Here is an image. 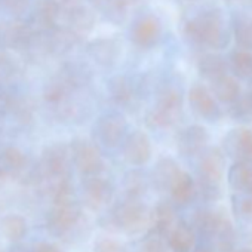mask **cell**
Here are the masks:
<instances>
[{
    "instance_id": "obj_1",
    "label": "cell",
    "mask_w": 252,
    "mask_h": 252,
    "mask_svg": "<svg viewBox=\"0 0 252 252\" xmlns=\"http://www.w3.org/2000/svg\"><path fill=\"white\" fill-rule=\"evenodd\" d=\"M184 34L193 43L208 49H221L227 46L230 40L228 33L224 27L222 17L214 11L203 12L187 21L184 27Z\"/></svg>"
},
{
    "instance_id": "obj_2",
    "label": "cell",
    "mask_w": 252,
    "mask_h": 252,
    "mask_svg": "<svg viewBox=\"0 0 252 252\" xmlns=\"http://www.w3.org/2000/svg\"><path fill=\"white\" fill-rule=\"evenodd\" d=\"M150 209L141 199L125 197L108 212L110 228L128 236H135L149 228Z\"/></svg>"
},
{
    "instance_id": "obj_3",
    "label": "cell",
    "mask_w": 252,
    "mask_h": 252,
    "mask_svg": "<svg viewBox=\"0 0 252 252\" xmlns=\"http://www.w3.org/2000/svg\"><path fill=\"white\" fill-rule=\"evenodd\" d=\"M224 155L220 149H209L203 153L197 166V193L205 202H217L222 197Z\"/></svg>"
},
{
    "instance_id": "obj_4",
    "label": "cell",
    "mask_w": 252,
    "mask_h": 252,
    "mask_svg": "<svg viewBox=\"0 0 252 252\" xmlns=\"http://www.w3.org/2000/svg\"><path fill=\"white\" fill-rule=\"evenodd\" d=\"M191 225L196 233H200L205 237L217 239L220 245V251L228 252L227 245L231 243V237L234 236V228L230 217L225 211L220 209H199L193 214Z\"/></svg>"
},
{
    "instance_id": "obj_5",
    "label": "cell",
    "mask_w": 252,
    "mask_h": 252,
    "mask_svg": "<svg viewBox=\"0 0 252 252\" xmlns=\"http://www.w3.org/2000/svg\"><path fill=\"white\" fill-rule=\"evenodd\" d=\"M82 215V205L77 199L52 203L45 218V228L52 237H65L77 227Z\"/></svg>"
},
{
    "instance_id": "obj_6",
    "label": "cell",
    "mask_w": 252,
    "mask_h": 252,
    "mask_svg": "<svg viewBox=\"0 0 252 252\" xmlns=\"http://www.w3.org/2000/svg\"><path fill=\"white\" fill-rule=\"evenodd\" d=\"M183 110V96L174 88H166L160 92L155 108L149 113V125L155 128H166L174 125Z\"/></svg>"
},
{
    "instance_id": "obj_7",
    "label": "cell",
    "mask_w": 252,
    "mask_h": 252,
    "mask_svg": "<svg viewBox=\"0 0 252 252\" xmlns=\"http://www.w3.org/2000/svg\"><path fill=\"white\" fill-rule=\"evenodd\" d=\"M114 196V186L110 180L104 178L101 174L83 177L82 181V197L83 205L96 212L107 208Z\"/></svg>"
},
{
    "instance_id": "obj_8",
    "label": "cell",
    "mask_w": 252,
    "mask_h": 252,
    "mask_svg": "<svg viewBox=\"0 0 252 252\" xmlns=\"http://www.w3.org/2000/svg\"><path fill=\"white\" fill-rule=\"evenodd\" d=\"M70 159L73 160L76 169L83 175H96L101 174L104 169V160L101 156L99 149L83 138L74 140L70 144Z\"/></svg>"
},
{
    "instance_id": "obj_9",
    "label": "cell",
    "mask_w": 252,
    "mask_h": 252,
    "mask_svg": "<svg viewBox=\"0 0 252 252\" xmlns=\"http://www.w3.org/2000/svg\"><path fill=\"white\" fill-rule=\"evenodd\" d=\"M68 163H70V149L65 144H52L46 147L42 153L40 159V174L42 180L54 181L64 175H68Z\"/></svg>"
},
{
    "instance_id": "obj_10",
    "label": "cell",
    "mask_w": 252,
    "mask_h": 252,
    "mask_svg": "<svg viewBox=\"0 0 252 252\" xmlns=\"http://www.w3.org/2000/svg\"><path fill=\"white\" fill-rule=\"evenodd\" d=\"M197 233L191 222L178 218L166 236V245L171 252H193L196 248Z\"/></svg>"
},
{
    "instance_id": "obj_11",
    "label": "cell",
    "mask_w": 252,
    "mask_h": 252,
    "mask_svg": "<svg viewBox=\"0 0 252 252\" xmlns=\"http://www.w3.org/2000/svg\"><path fill=\"white\" fill-rule=\"evenodd\" d=\"M125 159L132 166H143L152 158V143L146 132L135 131L132 132L125 143L123 149Z\"/></svg>"
},
{
    "instance_id": "obj_12",
    "label": "cell",
    "mask_w": 252,
    "mask_h": 252,
    "mask_svg": "<svg viewBox=\"0 0 252 252\" xmlns=\"http://www.w3.org/2000/svg\"><path fill=\"white\" fill-rule=\"evenodd\" d=\"M189 101L193 110L206 120H217L221 116V110L217 104L215 96L209 92V89L200 83L191 86L189 92Z\"/></svg>"
},
{
    "instance_id": "obj_13",
    "label": "cell",
    "mask_w": 252,
    "mask_h": 252,
    "mask_svg": "<svg viewBox=\"0 0 252 252\" xmlns=\"http://www.w3.org/2000/svg\"><path fill=\"white\" fill-rule=\"evenodd\" d=\"M177 212L171 202L160 200L150 209V218H149V230L153 234H158L163 239H166L168 233L172 230V227L177 222Z\"/></svg>"
},
{
    "instance_id": "obj_14",
    "label": "cell",
    "mask_w": 252,
    "mask_h": 252,
    "mask_svg": "<svg viewBox=\"0 0 252 252\" xmlns=\"http://www.w3.org/2000/svg\"><path fill=\"white\" fill-rule=\"evenodd\" d=\"M208 132L200 125H191L183 129L177 137V147L183 156H194L208 144Z\"/></svg>"
},
{
    "instance_id": "obj_15",
    "label": "cell",
    "mask_w": 252,
    "mask_h": 252,
    "mask_svg": "<svg viewBox=\"0 0 252 252\" xmlns=\"http://www.w3.org/2000/svg\"><path fill=\"white\" fill-rule=\"evenodd\" d=\"M30 231L29 221L24 215L9 212L0 218V234L9 243H21Z\"/></svg>"
},
{
    "instance_id": "obj_16",
    "label": "cell",
    "mask_w": 252,
    "mask_h": 252,
    "mask_svg": "<svg viewBox=\"0 0 252 252\" xmlns=\"http://www.w3.org/2000/svg\"><path fill=\"white\" fill-rule=\"evenodd\" d=\"M126 131L125 119L120 114H107L101 117L98 123V134L101 141L107 147H116L120 144Z\"/></svg>"
},
{
    "instance_id": "obj_17",
    "label": "cell",
    "mask_w": 252,
    "mask_h": 252,
    "mask_svg": "<svg viewBox=\"0 0 252 252\" xmlns=\"http://www.w3.org/2000/svg\"><path fill=\"white\" fill-rule=\"evenodd\" d=\"M225 149L236 160L252 162V131L236 129L225 138Z\"/></svg>"
},
{
    "instance_id": "obj_18",
    "label": "cell",
    "mask_w": 252,
    "mask_h": 252,
    "mask_svg": "<svg viewBox=\"0 0 252 252\" xmlns=\"http://www.w3.org/2000/svg\"><path fill=\"white\" fill-rule=\"evenodd\" d=\"M227 181L236 194L252 196V162L236 160L228 169Z\"/></svg>"
},
{
    "instance_id": "obj_19",
    "label": "cell",
    "mask_w": 252,
    "mask_h": 252,
    "mask_svg": "<svg viewBox=\"0 0 252 252\" xmlns=\"http://www.w3.org/2000/svg\"><path fill=\"white\" fill-rule=\"evenodd\" d=\"M60 14L61 5L58 0H39L33 15V26L37 32L48 33L55 29Z\"/></svg>"
},
{
    "instance_id": "obj_20",
    "label": "cell",
    "mask_w": 252,
    "mask_h": 252,
    "mask_svg": "<svg viewBox=\"0 0 252 252\" xmlns=\"http://www.w3.org/2000/svg\"><path fill=\"white\" fill-rule=\"evenodd\" d=\"M169 194L171 199L175 205L178 206H186L190 202H193L197 189H196V181L193 180V177L189 172L180 171L177 174V177L174 178V181L169 186Z\"/></svg>"
},
{
    "instance_id": "obj_21",
    "label": "cell",
    "mask_w": 252,
    "mask_h": 252,
    "mask_svg": "<svg viewBox=\"0 0 252 252\" xmlns=\"http://www.w3.org/2000/svg\"><path fill=\"white\" fill-rule=\"evenodd\" d=\"M27 171V158L17 147H6L0 155V178H21Z\"/></svg>"
},
{
    "instance_id": "obj_22",
    "label": "cell",
    "mask_w": 252,
    "mask_h": 252,
    "mask_svg": "<svg viewBox=\"0 0 252 252\" xmlns=\"http://www.w3.org/2000/svg\"><path fill=\"white\" fill-rule=\"evenodd\" d=\"M34 39V29L32 24L27 23H14L11 24L5 33H3V40L14 49L17 51H26L30 48L32 42Z\"/></svg>"
},
{
    "instance_id": "obj_23",
    "label": "cell",
    "mask_w": 252,
    "mask_h": 252,
    "mask_svg": "<svg viewBox=\"0 0 252 252\" xmlns=\"http://www.w3.org/2000/svg\"><path fill=\"white\" fill-rule=\"evenodd\" d=\"M67 30L76 37H82L85 34H88L92 27H94V15L89 9L76 5L73 8H68V14H67Z\"/></svg>"
},
{
    "instance_id": "obj_24",
    "label": "cell",
    "mask_w": 252,
    "mask_h": 252,
    "mask_svg": "<svg viewBox=\"0 0 252 252\" xmlns=\"http://www.w3.org/2000/svg\"><path fill=\"white\" fill-rule=\"evenodd\" d=\"M211 91L215 99L225 102V104H231L240 95V85L234 76H230L225 73L211 80Z\"/></svg>"
},
{
    "instance_id": "obj_25",
    "label": "cell",
    "mask_w": 252,
    "mask_h": 252,
    "mask_svg": "<svg viewBox=\"0 0 252 252\" xmlns=\"http://www.w3.org/2000/svg\"><path fill=\"white\" fill-rule=\"evenodd\" d=\"M159 36H160V24L153 17H147L138 21L132 33L134 42L141 48L153 46L158 42Z\"/></svg>"
},
{
    "instance_id": "obj_26",
    "label": "cell",
    "mask_w": 252,
    "mask_h": 252,
    "mask_svg": "<svg viewBox=\"0 0 252 252\" xmlns=\"http://www.w3.org/2000/svg\"><path fill=\"white\" fill-rule=\"evenodd\" d=\"M180 171L181 169L175 160H172L169 158L159 160V163L155 166L153 174H152V183H153L155 189L159 191H168L171 183L174 181V178L177 177V174Z\"/></svg>"
},
{
    "instance_id": "obj_27",
    "label": "cell",
    "mask_w": 252,
    "mask_h": 252,
    "mask_svg": "<svg viewBox=\"0 0 252 252\" xmlns=\"http://www.w3.org/2000/svg\"><path fill=\"white\" fill-rule=\"evenodd\" d=\"M197 68L200 74L209 80H214L228 71V63L215 54H206L197 61Z\"/></svg>"
},
{
    "instance_id": "obj_28",
    "label": "cell",
    "mask_w": 252,
    "mask_h": 252,
    "mask_svg": "<svg viewBox=\"0 0 252 252\" xmlns=\"http://www.w3.org/2000/svg\"><path fill=\"white\" fill-rule=\"evenodd\" d=\"M123 189H125V197L132 199H141L149 189V180L140 169H132L126 172L123 178Z\"/></svg>"
},
{
    "instance_id": "obj_29",
    "label": "cell",
    "mask_w": 252,
    "mask_h": 252,
    "mask_svg": "<svg viewBox=\"0 0 252 252\" xmlns=\"http://www.w3.org/2000/svg\"><path fill=\"white\" fill-rule=\"evenodd\" d=\"M230 68L234 77L249 79L252 77V51L237 49L230 55Z\"/></svg>"
},
{
    "instance_id": "obj_30",
    "label": "cell",
    "mask_w": 252,
    "mask_h": 252,
    "mask_svg": "<svg viewBox=\"0 0 252 252\" xmlns=\"http://www.w3.org/2000/svg\"><path fill=\"white\" fill-rule=\"evenodd\" d=\"M228 114L236 122H252V89L240 94L231 102Z\"/></svg>"
},
{
    "instance_id": "obj_31",
    "label": "cell",
    "mask_w": 252,
    "mask_h": 252,
    "mask_svg": "<svg viewBox=\"0 0 252 252\" xmlns=\"http://www.w3.org/2000/svg\"><path fill=\"white\" fill-rule=\"evenodd\" d=\"M110 94L119 104H128L134 98V86L131 80L125 76H117L110 80Z\"/></svg>"
},
{
    "instance_id": "obj_32",
    "label": "cell",
    "mask_w": 252,
    "mask_h": 252,
    "mask_svg": "<svg viewBox=\"0 0 252 252\" xmlns=\"http://www.w3.org/2000/svg\"><path fill=\"white\" fill-rule=\"evenodd\" d=\"M70 91V79L67 77H55L52 79L46 86H45V91H43V96L48 102H52V104H57V102H61L65 95L68 94Z\"/></svg>"
},
{
    "instance_id": "obj_33",
    "label": "cell",
    "mask_w": 252,
    "mask_h": 252,
    "mask_svg": "<svg viewBox=\"0 0 252 252\" xmlns=\"http://www.w3.org/2000/svg\"><path fill=\"white\" fill-rule=\"evenodd\" d=\"M233 215L243 224H252V196L236 194L231 197Z\"/></svg>"
},
{
    "instance_id": "obj_34",
    "label": "cell",
    "mask_w": 252,
    "mask_h": 252,
    "mask_svg": "<svg viewBox=\"0 0 252 252\" xmlns=\"http://www.w3.org/2000/svg\"><path fill=\"white\" fill-rule=\"evenodd\" d=\"M234 40L240 49L252 51V15L243 17L234 26Z\"/></svg>"
},
{
    "instance_id": "obj_35",
    "label": "cell",
    "mask_w": 252,
    "mask_h": 252,
    "mask_svg": "<svg viewBox=\"0 0 252 252\" xmlns=\"http://www.w3.org/2000/svg\"><path fill=\"white\" fill-rule=\"evenodd\" d=\"M92 252H129V249L120 239L108 234H99L92 242Z\"/></svg>"
},
{
    "instance_id": "obj_36",
    "label": "cell",
    "mask_w": 252,
    "mask_h": 252,
    "mask_svg": "<svg viewBox=\"0 0 252 252\" xmlns=\"http://www.w3.org/2000/svg\"><path fill=\"white\" fill-rule=\"evenodd\" d=\"M89 49H91V54L94 55V58L98 60V63H102V64L111 63L117 55V46L111 40L94 42Z\"/></svg>"
},
{
    "instance_id": "obj_37",
    "label": "cell",
    "mask_w": 252,
    "mask_h": 252,
    "mask_svg": "<svg viewBox=\"0 0 252 252\" xmlns=\"http://www.w3.org/2000/svg\"><path fill=\"white\" fill-rule=\"evenodd\" d=\"M91 2L107 15H117L123 12L128 5V0H91Z\"/></svg>"
},
{
    "instance_id": "obj_38",
    "label": "cell",
    "mask_w": 252,
    "mask_h": 252,
    "mask_svg": "<svg viewBox=\"0 0 252 252\" xmlns=\"http://www.w3.org/2000/svg\"><path fill=\"white\" fill-rule=\"evenodd\" d=\"M140 252H171V251H169L163 237L153 234V233H149V236L141 243Z\"/></svg>"
},
{
    "instance_id": "obj_39",
    "label": "cell",
    "mask_w": 252,
    "mask_h": 252,
    "mask_svg": "<svg viewBox=\"0 0 252 252\" xmlns=\"http://www.w3.org/2000/svg\"><path fill=\"white\" fill-rule=\"evenodd\" d=\"M30 252H63V249L49 240H42L39 243H36L33 248H30Z\"/></svg>"
},
{
    "instance_id": "obj_40",
    "label": "cell",
    "mask_w": 252,
    "mask_h": 252,
    "mask_svg": "<svg viewBox=\"0 0 252 252\" xmlns=\"http://www.w3.org/2000/svg\"><path fill=\"white\" fill-rule=\"evenodd\" d=\"M30 0H3L5 6L12 12V14H21L26 11V8L29 6Z\"/></svg>"
},
{
    "instance_id": "obj_41",
    "label": "cell",
    "mask_w": 252,
    "mask_h": 252,
    "mask_svg": "<svg viewBox=\"0 0 252 252\" xmlns=\"http://www.w3.org/2000/svg\"><path fill=\"white\" fill-rule=\"evenodd\" d=\"M8 252H30V248L24 246L23 242H21V243H14V248L11 251H8Z\"/></svg>"
},
{
    "instance_id": "obj_42",
    "label": "cell",
    "mask_w": 252,
    "mask_h": 252,
    "mask_svg": "<svg viewBox=\"0 0 252 252\" xmlns=\"http://www.w3.org/2000/svg\"><path fill=\"white\" fill-rule=\"evenodd\" d=\"M61 2V5H65L67 6V9L68 8H73V6H76L77 5V0H60Z\"/></svg>"
},
{
    "instance_id": "obj_43",
    "label": "cell",
    "mask_w": 252,
    "mask_h": 252,
    "mask_svg": "<svg viewBox=\"0 0 252 252\" xmlns=\"http://www.w3.org/2000/svg\"><path fill=\"white\" fill-rule=\"evenodd\" d=\"M228 252H252V248H239V249H231Z\"/></svg>"
},
{
    "instance_id": "obj_44",
    "label": "cell",
    "mask_w": 252,
    "mask_h": 252,
    "mask_svg": "<svg viewBox=\"0 0 252 252\" xmlns=\"http://www.w3.org/2000/svg\"><path fill=\"white\" fill-rule=\"evenodd\" d=\"M193 252H214V251H211V249H208V248L200 246V248H194V251H193Z\"/></svg>"
},
{
    "instance_id": "obj_45",
    "label": "cell",
    "mask_w": 252,
    "mask_h": 252,
    "mask_svg": "<svg viewBox=\"0 0 252 252\" xmlns=\"http://www.w3.org/2000/svg\"><path fill=\"white\" fill-rule=\"evenodd\" d=\"M249 243L252 245V231H251V234H249Z\"/></svg>"
},
{
    "instance_id": "obj_46",
    "label": "cell",
    "mask_w": 252,
    "mask_h": 252,
    "mask_svg": "<svg viewBox=\"0 0 252 252\" xmlns=\"http://www.w3.org/2000/svg\"><path fill=\"white\" fill-rule=\"evenodd\" d=\"M0 252H8L6 249H2V248H0Z\"/></svg>"
},
{
    "instance_id": "obj_47",
    "label": "cell",
    "mask_w": 252,
    "mask_h": 252,
    "mask_svg": "<svg viewBox=\"0 0 252 252\" xmlns=\"http://www.w3.org/2000/svg\"><path fill=\"white\" fill-rule=\"evenodd\" d=\"M225 2H236V0H225Z\"/></svg>"
},
{
    "instance_id": "obj_48",
    "label": "cell",
    "mask_w": 252,
    "mask_h": 252,
    "mask_svg": "<svg viewBox=\"0 0 252 252\" xmlns=\"http://www.w3.org/2000/svg\"><path fill=\"white\" fill-rule=\"evenodd\" d=\"M190 2H196V0H190Z\"/></svg>"
}]
</instances>
